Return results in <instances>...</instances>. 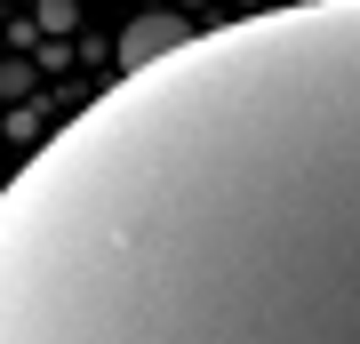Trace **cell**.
<instances>
[{
    "label": "cell",
    "mask_w": 360,
    "mask_h": 344,
    "mask_svg": "<svg viewBox=\"0 0 360 344\" xmlns=\"http://www.w3.org/2000/svg\"><path fill=\"white\" fill-rule=\"evenodd\" d=\"M0 344H360V0L80 104L0 192Z\"/></svg>",
    "instance_id": "cell-1"
},
{
    "label": "cell",
    "mask_w": 360,
    "mask_h": 344,
    "mask_svg": "<svg viewBox=\"0 0 360 344\" xmlns=\"http://www.w3.org/2000/svg\"><path fill=\"white\" fill-rule=\"evenodd\" d=\"M200 32H184L176 16H136L129 32H120V72H153V64H168L176 49H193Z\"/></svg>",
    "instance_id": "cell-2"
}]
</instances>
